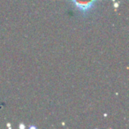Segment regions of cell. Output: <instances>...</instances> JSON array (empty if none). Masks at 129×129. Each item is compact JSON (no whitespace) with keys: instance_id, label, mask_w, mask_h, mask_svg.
Instances as JSON below:
<instances>
[{"instance_id":"cell-1","label":"cell","mask_w":129,"mask_h":129,"mask_svg":"<svg viewBox=\"0 0 129 129\" xmlns=\"http://www.w3.org/2000/svg\"><path fill=\"white\" fill-rule=\"evenodd\" d=\"M94 0H74L75 5L81 10H88L93 4Z\"/></svg>"}]
</instances>
